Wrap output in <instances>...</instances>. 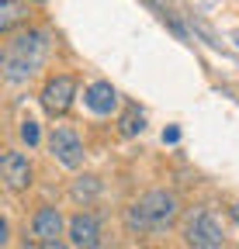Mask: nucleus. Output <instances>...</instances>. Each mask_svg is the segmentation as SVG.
<instances>
[{
  "mask_svg": "<svg viewBox=\"0 0 239 249\" xmlns=\"http://www.w3.org/2000/svg\"><path fill=\"white\" fill-rule=\"evenodd\" d=\"M177 218H181V201L173 191H149L125 211V225L135 235H153V232H166Z\"/></svg>",
  "mask_w": 239,
  "mask_h": 249,
  "instance_id": "nucleus-2",
  "label": "nucleus"
},
{
  "mask_svg": "<svg viewBox=\"0 0 239 249\" xmlns=\"http://www.w3.org/2000/svg\"><path fill=\"white\" fill-rule=\"evenodd\" d=\"M24 14H28V4H11V0H7V4H0V31L7 35L18 21H24Z\"/></svg>",
  "mask_w": 239,
  "mask_h": 249,
  "instance_id": "nucleus-10",
  "label": "nucleus"
},
{
  "mask_svg": "<svg viewBox=\"0 0 239 249\" xmlns=\"http://www.w3.org/2000/svg\"><path fill=\"white\" fill-rule=\"evenodd\" d=\"M97 191H101V183H97L94 177H80V180L73 183V197H76V201H91Z\"/></svg>",
  "mask_w": 239,
  "mask_h": 249,
  "instance_id": "nucleus-12",
  "label": "nucleus"
},
{
  "mask_svg": "<svg viewBox=\"0 0 239 249\" xmlns=\"http://www.w3.org/2000/svg\"><path fill=\"white\" fill-rule=\"evenodd\" d=\"M21 139L28 142V145H38V121H21Z\"/></svg>",
  "mask_w": 239,
  "mask_h": 249,
  "instance_id": "nucleus-13",
  "label": "nucleus"
},
{
  "mask_svg": "<svg viewBox=\"0 0 239 249\" xmlns=\"http://www.w3.org/2000/svg\"><path fill=\"white\" fill-rule=\"evenodd\" d=\"M232 218H236V225H239V204H232Z\"/></svg>",
  "mask_w": 239,
  "mask_h": 249,
  "instance_id": "nucleus-16",
  "label": "nucleus"
},
{
  "mask_svg": "<svg viewBox=\"0 0 239 249\" xmlns=\"http://www.w3.org/2000/svg\"><path fill=\"white\" fill-rule=\"evenodd\" d=\"M49 49H52V35L45 28H24L18 35H11L4 42V55H0V62H4V80L11 87L28 83L45 66Z\"/></svg>",
  "mask_w": 239,
  "mask_h": 249,
  "instance_id": "nucleus-1",
  "label": "nucleus"
},
{
  "mask_svg": "<svg viewBox=\"0 0 239 249\" xmlns=\"http://www.w3.org/2000/svg\"><path fill=\"white\" fill-rule=\"evenodd\" d=\"M142 128H146L142 111H139V107H129V111L122 114V135H139Z\"/></svg>",
  "mask_w": 239,
  "mask_h": 249,
  "instance_id": "nucleus-11",
  "label": "nucleus"
},
{
  "mask_svg": "<svg viewBox=\"0 0 239 249\" xmlns=\"http://www.w3.org/2000/svg\"><path fill=\"white\" fill-rule=\"evenodd\" d=\"M0 173H4V183L11 191H28V187H32V177H35L32 160H28L24 152H18V149H7L0 156Z\"/></svg>",
  "mask_w": 239,
  "mask_h": 249,
  "instance_id": "nucleus-7",
  "label": "nucleus"
},
{
  "mask_svg": "<svg viewBox=\"0 0 239 249\" xmlns=\"http://www.w3.org/2000/svg\"><path fill=\"white\" fill-rule=\"evenodd\" d=\"M66 235H70V246L73 249H97L101 246V222L94 211H76L66 225Z\"/></svg>",
  "mask_w": 239,
  "mask_h": 249,
  "instance_id": "nucleus-5",
  "label": "nucleus"
},
{
  "mask_svg": "<svg viewBox=\"0 0 239 249\" xmlns=\"http://www.w3.org/2000/svg\"><path fill=\"white\" fill-rule=\"evenodd\" d=\"M83 104L91 107L94 114H111V111L118 107V90H114L111 83L97 80V83H91V87L83 90Z\"/></svg>",
  "mask_w": 239,
  "mask_h": 249,
  "instance_id": "nucleus-9",
  "label": "nucleus"
},
{
  "mask_svg": "<svg viewBox=\"0 0 239 249\" xmlns=\"http://www.w3.org/2000/svg\"><path fill=\"white\" fill-rule=\"evenodd\" d=\"M66 225H70V222H63V211L52 208V204H45V208H38L35 218H32V235H35L38 246H52V242H63Z\"/></svg>",
  "mask_w": 239,
  "mask_h": 249,
  "instance_id": "nucleus-6",
  "label": "nucleus"
},
{
  "mask_svg": "<svg viewBox=\"0 0 239 249\" xmlns=\"http://www.w3.org/2000/svg\"><path fill=\"white\" fill-rule=\"evenodd\" d=\"M73 97H76V80L70 73H55L45 80L42 87V107L52 114V118H63L70 107H73Z\"/></svg>",
  "mask_w": 239,
  "mask_h": 249,
  "instance_id": "nucleus-4",
  "label": "nucleus"
},
{
  "mask_svg": "<svg viewBox=\"0 0 239 249\" xmlns=\"http://www.w3.org/2000/svg\"><path fill=\"white\" fill-rule=\"evenodd\" d=\"M42 249H73V246H66V242H52V246H42Z\"/></svg>",
  "mask_w": 239,
  "mask_h": 249,
  "instance_id": "nucleus-15",
  "label": "nucleus"
},
{
  "mask_svg": "<svg viewBox=\"0 0 239 249\" xmlns=\"http://www.w3.org/2000/svg\"><path fill=\"white\" fill-rule=\"evenodd\" d=\"M177 139H181V132H177V128H166V132H163V142H177Z\"/></svg>",
  "mask_w": 239,
  "mask_h": 249,
  "instance_id": "nucleus-14",
  "label": "nucleus"
},
{
  "mask_svg": "<svg viewBox=\"0 0 239 249\" xmlns=\"http://www.w3.org/2000/svg\"><path fill=\"white\" fill-rule=\"evenodd\" d=\"M49 152H52L66 170H76V166L83 163V142H80V135H76L73 128H55V132L49 135Z\"/></svg>",
  "mask_w": 239,
  "mask_h": 249,
  "instance_id": "nucleus-8",
  "label": "nucleus"
},
{
  "mask_svg": "<svg viewBox=\"0 0 239 249\" xmlns=\"http://www.w3.org/2000/svg\"><path fill=\"white\" fill-rule=\"evenodd\" d=\"M184 242L187 249H222L225 246V229L215 218V211L194 208L184 218Z\"/></svg>",
  "mask_w": 239,
  "mask_h": 249,
  "instance_id": "nucleus-3",
  "label": "nucleus"
}]
</instances>
